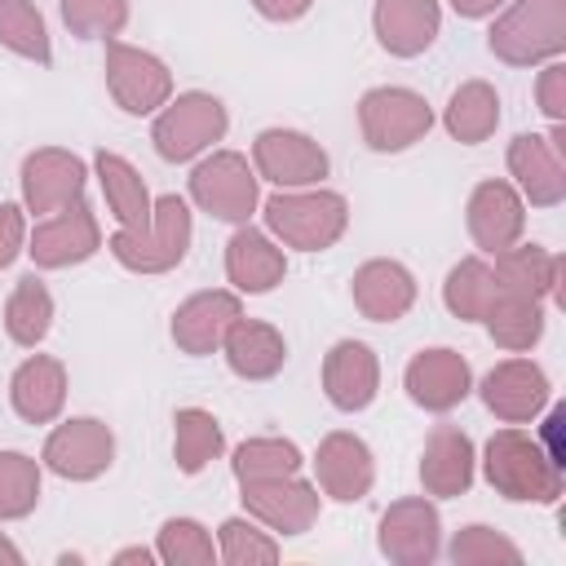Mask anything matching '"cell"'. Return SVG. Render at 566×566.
Returning <instances> with one entry per match:
<instances>
[{
  "label": "cell",
  "instance_id": "6da1fadb",
  "mask_svg": "<svg viewBox=\"0 0 566 566\" xmlns=\"http://www.w3.org/2000/svg\"><path fill=\"white\" fill-rule=\"evenodd\" d=\"M482 478L495 495L513 500V504H557L566 491V473L562 464L539 447L535 433L504 424L482 442Z\"/></svg>",
  "mask_w": 566,
  "mask_h": 566
},
{
  "label": "cell",
  "instance_id": "7a4b0ae2",
  "mask_svg": "<svg viewBox=\"0 0 566 566\" xmlns=\"http://www.w3.org/2000/svg\"><path fill=\"white\" fill-rule=\"evenodd\" d=\"M256 212H261L265 230L283 248H296V252H327L349 230V199L340 190H323V186L274 190L261 199Z\"/></svg>",
  "mask_w": 566,
  "mask_h": 566
},
{
  "label": "cell",
  "instance_id": "3957f363",
  "mask_svg": "<svg viewBox=\"0 0 566 566\" xmlns=\"http://www.w3.org/2000/svg\"><path fill=\"white\" fill-rule=\"evenodd\" d=\"M190 239H195L190 203L181 195H159L142 226H115V234L106 239V252L128 274H168L186 261Z\"/></svg>",
  "mask_w": 566,
  "mask_h": 566
},
{
  "label": "cell",
  "instance_id": "277c9868",
  "mask_svg": "<svg viewBox=\"0 0 566 566\" xmlns=\"http://www.w3.org/2000/svg\"><path fill=\"white\" fill-rule=\"evenodd\" d=\"M486 49L504 66H544L566 53V0H509L486 31Z\"/></svg>",
  "mask_w": 566,
  "mask_h": 566
},
{
  "label": "cell",
  "instance_id": "5b68a950",
  "mask_svg": "<svg viewBox=\"0 0 566 566\" xmlns=\"http://www.w3.org/2000/svg\"><path fill=\"white\" fill-rule=\"evenodd\" d=\"M226 133H230V111L217 93H203V88L172 93L150 124V142L164 164H190L208 155Z\"/></svg>",
  "mask_w": 566,
  "mask_h": 566
},
{
  "label": "cell",
  "instance_id": "8992f818",
  "mask_svg": "<svg viewBox=\"0 0 566 566\" xmlns=\"http://www.w3.org/2000/svg\"><path fill=\"white\" fill-rule=\"evenodd\" d=\"M433 128V106L424 93L402 84H376L358 97V133L376 155H402Z\"/></svg>",
  "mask_w": 566,
  "mask_h": 566
},
{
  "label": "cell",
  "instance_id": "52a82bcc",
  "mask_svg": "<svg viewBox=\"0 0 566 566\" xmlns=\"http://www.w3.org/2000/svg\"><path fill=\"white\" fill-rule=\"evenodd\" d=\"M190 203L217 221L243 226L261 208V177L239 150H208L190 168Z\"/></svg>",
  "mask_w": 566,
  "mask_h": 566
},
{
  "label": "cell",
  "instance_id": "ba28073f",
  "mask_svg": "<svg viewBox=\"0 0 566 566\" xmlns=\"http://www.w3.org/2000/svg\"><path fill=\"white\" fill-rule=\"evenodd\" d=\"M40 464L62 482H97L115 464V429L97 416H71L49 429Z\"/></svg>",
  "mask_w": 566,
  "mask_h": 566
},
{
  "label": "cell",
  "instance_id": "9c48e42d",
  "mask_svg": "<svg viewBox=\"0 0 566 566\" xmlns=\"http://www.w3.org/2000/svg\"><path fill=\"white\" fill-rule=\"evenodd\" d=\"M102 71H106V93L115 97V106L124 115H155L172 97V71L150 49L106 40Z\"/></svg>",
  "mask_w": 566,
  "mask_h": 566
},
{
  "label": "cell",
  "instance_id": "30bf717a",
  "mask_svg": "<svg viewBox=\"0 0 566 566\" xmlns=\"http://www.w3.org/2000/svg\"><path fill=\"white\" fill-rule=\"evenodd\" d=\"M566 124H553V133H517L504 150L509 177L517 195L531 208H557L566 199Z\"/></svg>",
  "mask_w": 566,
  "mask_h": 566
},
{
  "label": "cell",
  "instance_id": "8fae6325",
  "mask_svg": "<svg viewBox=\"0 0 566 566\" xmlns=\"http://www.w3.org/2000/svg\"><path fill=\"white\" fill-rule=\"evenodd\" d=\"M239 500H243V513L256 517L279 539L305 535L318 522V513H323V491L314 482H305L301 473L239 482Z\"/></svg>",
  "mask_w": 566,
  "mask_h": 566
},
{
  "label": "cell",
  "instance_id": "7c38bea8",
  "mask_svg": "<svg viewBox=\"0 0 566 566\" xmlns=\"http://www.w3.org/2000/svg\"><path fill=\"white\" fill-rule=\"evenodd\" d=\"M97 252H102V226L84 199L49 217H35V226L27 230V256L35 261V270H71Z\"/></svg>",
  "mask_w": 566,
  "mask_h": 566
},
{
  "label": "cell",
  "instance_id": "4fadbf2b",
  "mask_svg": "<svg viewBox=\"0 0 566 566\" xmlns=\"http://www.w3.org/2000/svg\"><path fill=\"white\" fill-rule=\"evenodd\" d=\"M252 168L274 190H301L323 186L332 172V155L301 128H261L252 137Z\"/></svg>",
  "mask_w": 566,
  "mask_h": 566
},
{
  "label": "cell",
  "instance_id": "5bb4252c",
  "mask_svg": "<svg viewBox=\"0 0 566 566\" xmlns=\"http://www.w3.org/2000/svg\"><path fill=\"white\" fill-rule=\"evenodd\" d=\"M376 548L394 566H429L442 553V517L429 495L394 500L376 522Z\"/></svg>",
  "mask_w": 566,
  "mask_h": 566
},
{
  "label": "cell",
  "instance_id": "9a60e30c",
  "mask_svg": "<svg viewBox=\"0 0 566 566\" xmlns=\"http://www.w3.org/2000/svg\"><path fill=\"white\" fill-rule=\"evenodd\" d=\"M84 181H88V164L66 146H35L31 155H22V168H18L22 208L31 217H49L84 199Z\"/></svg>",
  "mask_w": 566,
  "mask_h": 566
},
{
  "label": "cell",
  "instance_id": "2e32d148",
  "mask_svg": "<svg viewBox=\"0 0 566 566\" xmlns=\"http://www.w3.org/2000/svg\"><path fill=\"white\" fill-rule=\"evenodd\" d=\"M478 394H482V407L495 420H504V424H531V420L544 416V407L553 398V380H548V371L535 358H500L482 376Z\"/></svg>",
  "mask_w": 566,
  "mask_h": 566
},
{
  "label": "cell",
  "instance_id": "e0dca14e",
  "mask_svg": "<svg viewBox=\"0 0 566 566\" xmlns=\"http://www.w3.org/2000/svg\"><path fill=\"white\" fill-rule=\"evenodd\" d=\"M314 486L336 504H358L376 486V455L354 429H332L314 447Z\"/></svg>",
  "mask_w": 566,
  "mask_h": 566
},
{
  "label": "cell",
  "instance_id": "ac0fdd59",
  "mask_svg": "<svg viewBox=\"0 0 566 566\" xmlns=\"http://www.w3.org/2000/svg\"><path fill=\"white\" fill-rule=\"evenodd\" d=\"M402 389L420 411L447 416L473 394V367H469V358L460 349L429 345V349L411 354V363L402 367Z\"/></svg>",
  "mask_w": 566,
  "mask_h": 566
},
{
  "label": "cell",
  "instance_id": "d6986e66",
  "mask_svg": "<svg viewBox=\"0 0 566 566\" xmlns=\"http://www.w3.org/2000/svg\"><path fill=\"white\" fill-rule=\"evenodd\" d=\"M464 226H469L473 248L486 252V256H495V252L522 243V234H526V199L517 195L513 181L486 177V181H478L469 190Z\"/></svg>",
  "mask_w": 566,
  "mask_h": 566
},
{
  "label": "cell",
  "instance_id": "ffe728a7",
  "mask_svg": "<svg viewBox=\"0 0 566 566\" xmlns=\"http://www.w3.org/2000/svg\"><path fill=\"white\" fill-rule=\"evenodd\" d=\"M243 314V301L234 287H203L195 296H186L177 310H172V323H168V336L181 354L190 358H208L221 349L226 332L234 327V318Z\"/></svg>",
  "mask_w": 566,
  "mask_h": 566
},
{
  "label": "cell",
  "instance_id": "44dd1931",
  "mask_svg": "<svg viewBox=\"0 0 566 566\" xmlns=\"http://www.w3.org/2000/svg\"><path fill=\"white\" fill-rule=\"evenodd\" d=\"M416 296H420L416 274L402 261H394V256H371L349 279V301H354V310L367 323H398V318H407Z\"/></svg>",
  "mask_w": 566,
  "mask_h": 566
},
{
  "label": "cell",
  "instance_id": "7402d4cb",
  "mask_svg": "<svg viewBox=\"0 0 566 566\" xmlns=\"http://www.w3.org/2000/svg\"><path fill=\"white\" fill-rule=\"evenodd\" d=\"M380 394V358L367 340H336L327 354H323V398L354 416V411H367Z\"/></svg>",
  "mask_w": 566,
  "mask_h": 566
},
{
  "label": "cell",
  "instance_id": "603a6c76",
  "mask_svg": "<svg viewBox=\"0 0 566 566\" xmlns=\"http://www.w3.org/2000/svg\"><path fill=\"white\" fill-rule=\"evenodd\" d=\"M478 478L473 438L460 424H433L420 447V491L429 500H460Z\"/></svg>",
  "mask_w": 566,
  "mask_h": 566
},
{
  "label": "cell",
  "instance_id": "cb8c5ba5",
  "mask_svg": "<svg viewBox=\"0 0 566 566\" xmlns=\"http://www.w3.org/2000/svg\"><path fill=\"white\" fill-rule=\"evenodd\" d=\"M226 279L239 296H265L287 279V252L270 230H256L252 221L234 226L226 239Z\"/></svg>",
  "mask_w": 566,
  "mask_h": 566
},
{
  "label": "cell",
  "instance_id": "d4e9b609",
  "mask_svg": "<svg viewBox=\"0 0 566 566\" xmlns=\"http://www.w3.org/2000/svg\"><path fill=\"white\" fill-rule=\"evenodd\" d=\"M371 35L389 57H420L442 35V4L438 0H376Z\"/></svg>",
  "mask_w": 566,
  "mask_h": 566
},
{
  "label": "cell",
  "instance_id": "484cf974",
  "mask_svg": "<svg viewBox=\"0 0 566 566\" xmlns=\"http://www.w3.org/2000/svg\"><path fill=\"white\" fill-rule=\"evenodd\" d=\"M66 363L53 354H27L9 376V407L27 424H53L66 407Z\"/></svg>",
  "mask_w": 566,
  "mask_h": 566
},
{
  "label": "cell",
  "instance_id": "4316f807",
  "mask_svg": "<svg viewBox=\"0 0 566 566\" xmlns=\"http://www.w3.org/2000/svg\"><path fill=\"white\" fill-rule=\"evenodd\" d=\"M217 354L226 358V367L239 380H274L283 371V363H287V340H283V332L274 323L239 314Z\"/></svg>",
  "mask_w": 566,
  "mask_h": 566
},
{
  "label": "cell",
  "instance_id": "83f0119b",
  "mask_svg": "<svg viewBox=\"0 0 566 566\" xmlns=\"http://www.w3.org/2000/svg\"><path fill=\"white\" fill-rule=\"evenodd\" d=\"M491 270H495L504 292H517V296H531V301H548V296H557L566 261H562V252H553L544 243H513V248L495 252Z\"/></svg>",
  "mask_w": 566,
  "mask_h": 566
},
{
  "label": "cell",
  "instance_id": "f1b7e54d",
  "mask_svg": "<svg viewBox=\"0 0 566 566\" xmlns=\"http://www.w3.org/2000/svg\"><path fill=\"white\" fill-rule=\"evenodd\" d=\"M500 93L491 80H464L460 88H451L447 106H442V128L460 142V146H478L500 128Z\"/></svg>",
  "mask_w": 566,
  "mask_h": 566
},
{
  "label": "cell",
  "instance_id": "f546056e",
  "mask_svg": "<svg viewBox=\"0 0 566 566\" xmlns=\"http://www.w3.org/2000/svg\"><path fill=\"white\" fill-rule=\"evenodd\" d=\"M93 172H97V186H102V199L115 217V226H142L150 217V190H146V177L119 155V150H97L93 155Z\"/></svg>",
  "mask_w": 566,
  "mask_h": 566
},
{
  "label": "cell",
  "instance_id": "4dcf8cb0",
  "mask_svg": "<svg viewBox=\"0 0 566 566\" xmlns=\"http://www.w3.org/2000/svg\"><path fill=\"white\" fill-rule=\"evenodd\" d=\"M500 296V279L486 256H460L442 279V305L460 323H482Z\"/></svg>",
  "mask_w": 566,
  "mask_h": 566
},
{
  "label": "cell",
  "instance_id": "1f68e13d",
  "mask_svg": "<svg viewBox=\"0 0 566 566\" xmlns=\"http://www.w3.org/2000/svg\"><path fill=\"white\" fill-rule=\"evenodd\" d=\"M486 332L500 349L509 354H526L544 340V327H548V314H544V301H531V296H517V292H504L495 296V305L486 310Z\"/></svg>",
  "mask_w": 566,
  "mask_h": 566
},
{
  "label": "cell",
  "instance_id": "d6a6232c",
  "mask_svg": "<svg viewBox=\"0 0 566 566\" xmlns=\"http://www.w3.org/2000/svg\"><path fill=\"white\" fill-rule=\"evenodd\" d=\"M221 451H226V429H221V420L208 407H181L172 416V460H177V473L195 478L212 460H221Z\"/></svg>",
  "mask_w": 566,
  "mask_h": 566
},
{
  "label": "cell",
  "instance_id": "836d02e7",
  "mask_svg": "<svg viewBox=\"0 0 566 566\" xmlns=\"http://www.w3.org/2000/svg\"><path fill=\"white\" fill-rule=\"evenodd\" d=\"M53 327V292L40 274H22L4 301V332L18 349H40Z\"/></svg>",
  "mask_w": 566,
  "mask_h": 566
},
{
  "label": "cell",
  "instance_id": "e575fe53",
  "mask_svg": "<svg viewBox=\"0 0 566 566\" xmlns=\"http://www.w3.org/2000/svg\"><path fill=\"white\" fill-rule=\"evenodd\" d=\"M0 49H9L13 57H27L35 66L53 62V44H49V27L35 0H0Z\"/></svg>",
  "mask_w": 566,
  "mask_h": 566
},
{
  "label": "cell",
  "instance_id": "d590c367",
  "mask_svg": "<svg viewBox=\"0 0 566 566\" xmlns=\"http://www.w3.org/2000/svg\"><path fill=\"white\" fill-rule=\"evenodd\" d=\"M305 455L292 438H243L234 451H230V473L234 482H256V478H283V473H301Z\"/></svg>",
  "mask_w": 566,
  "mask_h": 566
},
{
  "label": "cell",
  "instance_id": "8d00e7d4",
  "mask_svg": "<svg viewBox=\"0 0 566 566\" xmlns=\"http://www.w3.org/2000/svg\"><path fill=\"white\" fill-rule=\"evenodd\" d=\"M283 557V544L274 531H265L256 517H226L217 526V562L226 566H270Z\"/></svg>",
  "mask_w": 566,
  "mask_h": 566
},
{
  "label": "cell",
  "instance_id": "74e56055",
  "mask_svg": "<svg viewBox=\"0 0 566 566\" xmlns=\"http://www.w3.org/2000/svg\"><path fill=\"white\" fill-rule=\"evenodd\" d=\"M44 486V464L27 451H0V522H22L35 513Z\"/></svg>",
  "mask_w": 566,
  "mask_h": 566
},
{
  "label": "cell",
  "instance_id": "f35d334b",
  "mask_svg": "<svg viewBox=\"0 0 566 566\" xmlns=\"http://www.w3.org/2000/svg\"><path fill=\"white\" fill-rule=\"evenodd\" d=\"M155 557L164 566H212L217 562V535L199 517H168L155 535Z\"/></svg>",
  "mask_w": 566,
  "mask_h": 566
},
{
  "label": "cell",
  "instance_id": "ab89813d",
  "mask_svg": "<svg viewBox=\"0 0 566 566\" xmlns=\"http://www.w3.org/2000/svg\"><path fill=\"white\" fill-rule=\"evenodd\" d=\"M57 13L75 40H115L128 27V0H57Z\"/></svg>",
  "mask_w": 566,
  "mask_h": 566
},
{
  "label": "cell",
  "instance_id": "60d3db41",
  "mask_svg": "<svg viewBox=\"0 0 566 566\" xmlns=\"http://www.w3.org/2000/svg\"><path fill=\"white\" fill-rule=\"evenodd\" d=\"M447 557H451L455 566H491V562L517 566V562H522V548H517L504 531H495V526H486V522H469V526H460V531L451 535Z\"/></svg>",
  "mask_w": 566,
  "mask_h": 566
},
{
  "label": "cell",
  "instance_id": "b9f144b4",
  "mask_svg": "<svg viewBox=\"0 0 566 566\" xmlns=\"http://www.w3.org/2000/svg\"><path fill=\"white\" fill-rule=\"evenodd\" d=\"M535 102L544 111L548 124H566V62L553 57L539 66V80H535Z\"/></svg>",
  "mask_w": 566,
  "mask_h": 566
},
{
  "label": "cell",
  "instance_id": "7bdbcfd3",
  "mask_svg": "<svg viewBox=\"0 0 566 566\" xmlns=\"http://www.w3.org/2000/svg\"><path fill=\"white\" fill-rule=\"evenodd\" d=\"M27 252V208L0 203V270H9Z\"/></svg>",
  "mask_w": 566,
  "mask_h": 566
},
{
  "label": "cell",
  "instance_id": "ee69618b",
  "mask_svg": "<svg viewBox=\"0 0 566 566\" xmlns=\"http://www.w3.org/2000/svg\"><path fill=\"white\" fill-rule=\"evenodd\" d=\"M548 416H544V429L535 433L539 438V447L557 460V464H566V442H562V429H566V407L562 402H553V407H544Z\"/></svg>",
  "mask_w": 566,
  "mask_h": 566
},
{
  "label": "cell",
  "instance_id": "f6af8a7d",
  "mask_svg": "<svg viewBox=\"0 0 566 566\" xmlns=\"http://www.w3.org/2000/svg\"><path fill=\"white\" fill-rule=\"evenodd\" d=\"M252 9L265 22H301L314 9V0H252Z\"/></svg>",
  "mask_w": 566,
  "mask_h": 566
},
{
  "label": "cell",
  "instance_id": "bcb514c9",
  "mask_svg": "<svg viewBox=\"0 0 566 566\" xmlns=\"http://www.w3.org/2000/svg\"><path fill=\"white\" fill-rule=\"evenodd\" d=\"M504 4H509V0H451L455 18H464V22H482V18H495Z\"/></svg>",
  "mask_w": 566,
  "mask_h": 566
},
{
  "label": "cell",
  "instance_id": "7dc6e473",
  "mask_svg": "<svg viewBox=\"0 0 566 566\" xmlns=\"http://www.w3.org/2000/svg\"><path fill=\"white\" fill-rule=\"evenodd\" d=\"M111 562H115V566H133V562H142V566H155L159 557H155V548H142V544H133V548H119Z\"/></svg>",
  "mask_w": 566,
  "mask_h": 566
},
{
  "label": "cell",
  "instance_id": "c3c4849f",
  "mask_svg": "<svg viewBox=\"0 0 566 566\" xmlns=\"http://www.w3.org/2000/svg\"><path fill=\"white\" fill-rule=\"evenodd\" d=\"M22 562H27V557H22V548L0 531V566H22Z\"/></svg>",
  "mask_w": 566,
  "mask_h": 566
}]
</instances>
